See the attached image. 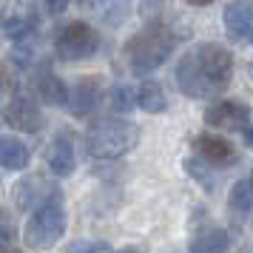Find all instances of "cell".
<instances>
[{
	"label": "cell",
	"mask_w": 253,
	"mask_h": 253,
	"mask_svg": "<svg viewBox=\"0 0 253 253\" xmlns=\"http://www.w3.org/2000/svg\"><path fill=\"white\" fill-rule=\"evenodd\" d=\"M230 77H233V54L219 43H202L188 48L176 66L179 91L194 100L222 94L230 85Z\"/></svg>",
	"instance_id": "1"
},
{
	"label": "cell",
	"mask_w": 253,
	"mask_h": 253,
	"mask_svg": "<svg viewBox=\"0 0 253 253\" xmlns=\"http://www.w3.org/2000/svg\"><path fill=\"white\" fill-rule=\"evenodd\" d=\"M176 40L179 37L173 35L165 23H148L142 32H137V35L131 37L126 46V57H128L131 71L134 74H151V71H157L173 54Z\"/></svg>",
	"instance_id": "2"
},
{
	"label": "cell",
	"mask_w": 253,
	"mask_h": 253,
	"mask_svg": "<svg viewBox=\"0 0 253 253\" xmlns=\"http://www.w3.org/2000/svg\"><path fill=\"white\" fill-rule=\"evenodd\" d=\"M63 233H66V208L60 194H54L32 211L23 228V245L32 251H48L63 239Z\"/></svg>",
	"instance_id": "3"
},
{
	"label": "cell",
	"mask_w": 253,
	"mask_h": 253,
	"mask_svg": "<svg viewBox=\"0 0 253 253\" xmlns=\"http://www.w3.org/2000/svg\"><path fill=\"white\" fill-rule=\"evenodd\" d=\"M139 131L126 120H100L85 134V151L94 160H120L137 145Z\"/></svg>",
	"instance_id": "4"
},
{
	"label": "cell",
	"mask_w": 253,
	"mask_h": 253,
	"mask_svg": "<svg viewBox=\"0 0 253 253\" xmlns=\"http://www.w3.org/2000/svg\"><path fill=\"white\" fill-rule=\"evenodd\" d=\"M97 48H100V32L83 20H71L54 35V51L66 63L91 57V54H97Z\"/></svg>",
	"instance_id": "5"
},
{
	"label": "cell",
	"mask_w": 253,
	"mask_h": 253,
	"mask_svg": "<svg viewBox=\"0 0 253 253\" xmlns=\"http://www.w3.org/2000/svg\"><path fill=\"white\" fill-rule=\"evenodd\" d=\"M3 120H6V126H12L14 131H23V134H37L43 128L40 105L29 94H14L9 105L3 108Z\"/></svg>",
	"instance_id": "6"
},
{
	"label": "cell",
	"mask_w": 253,
	"mask_h": 253,
	"mask_svg": "<svg viewBox=\"0 0 253 253\" xmlns=\"http://www.w3.org/2000/svg\"><path fill=\"white\" fill-rule=\"evenodd\" d=\"M248 123H251V108L233 100H219L205 111V126L219 131H245Z\"/></svg>",
	"instance_id": "7"
},
{
	"label": "cell",
	"mask_w": 253,
	"mask_h": 253,
	"mask_svg": "<svg viewBox=\"0 0 253 253\" xmlns=\"http://www.w3.org/2000/svg\"><path fill=\"white\" fill-rule=\"evenodd\" d=\"M46 162L48 171L54 176H69L77 168V154H74V142H71V134H63L60 131L57 137L51 139V145L46 151Z\"/></svg>",
	"instance_id": "8"
},
{
	"label": "cell",
	"mask_w": 253,
	"mask_h": 253,
	"mask_svg": "<svg viewBox=\"0 0 253 253\" xmlns=\"http://www.w3.org/2000/svg\"><path fill=\"white\" fill-rule=\"evenodd\" d=\"M225 29L239 40H251L253 43V0H233L225 6Z\"/></svg>",
	"instance_id": "9"
},
{
	"label": "cell",
	"mask_w": 253,
	"mask_h": 253,
	"mask_svg": "<svg viewBox=\"0 0 253 253\" xmlns=\"http://www.w3.org/2000/svg\"><path fill=\"white\" fill-rule=\"evenodd\" d=\"M194 148H196V154L205 162H211V165H230V162H236L233 145H230L225 137H216V134H199V137L194 139Z\"/></svg>",
	"instance_id": "10"
},
{
	"label": "cell",
	"mask_w": 253,
	"mask_h": 253,
	"mask_svg": "<svg viewBox=\"0 0 253 253\" xmlns=\"http://www.w3.org/2000/svg\"><path fill=\"white\" fill-rule=\"evenodd\" d=\"M100 94H103L100 80H97V77H85V80H80L69 91V108L77 117L88 114V111H94V105L100 103Z\"/></svg>",
	"instance_id": "11"
},
{
	"label": "cell",
	"mask_w": 253,
	"mask_h": 253,
	"mask_svg": "<svg viewBox=\"0 0 253 253\" xmlns=\"http://www.w3.org/2000/svg\"><path fill=\"white\" fill-rule=\"evenodd\" d=\"M32 160V151L23 139L17 137H0V165L9 171H23Z\"/></svg>",
	"instance_id": "12"
},
{
	"label": "cell",
	"mask_w": 253,
	"mask_h": 253,
	"mask_svg": "<svg viewBox=\"0 0 253 253\" xmlns=\"http://www.w3.org/2000/svg\"><path fill=\"white\" fill-rule=\"evenodd\" d=\"M37 97L46 105H69V85L54 71L37 74Z\"/></svg>",
	"instance_id": "13"
},
{
	"label": "cell",
	"mask_w": 253,
	"mask_h": 253,
	"mask_svg": "<svg viewBox=\"0 0 253 253\" xmlns=\"http://www.w3.org/2000/svg\"><path fill=\"white\" fill-rule=\"evenodd\" d=\"M46 188V182L40 179V176H26L23 182H17L14 185V202H17V208H37L40 202H46L48 196H54V194H40Z\"/></svg>",
	"instance_id": "14"
},
{
	"label": "cell",
	"mask_w": 253,
	"mask_h": 253,
	"mask_svg": "<svg viewBox=\"0 0 253 253\" xmlns=\"http://www.w3.org/2000/svg\"><path fill=\"white\" fill-rule=\"evenodd\" d=\"M83 6H91L94 14L111 26H120L131 12V0H83Z\"/></svg>",
	"instance_id": "15"
},
{
	"label": "cell",
	"mask_w": 253,
	"mask_h": 253,
	"mask_svg": "<svg viewBox=\"0 0 253 253\" xmlns=\"http://www.w3.org/2000/svg\"><path fill=\"white\" fill-rule=\"evenodd\" d=\"M137 105L142 108V111H148V114H160V111L168 108V97H165L160 83L145 80L137 88Z\"/></svg>",
	"instance_id": "16"
},
{
	"label": "cell",
	"mask_w": 253,
	"mask_h": 253,
	"mask_svg": "<svg viewBox=\"0 0 253 253\" xmlns=\"http://www.w3.org/2000/svg\"><path fill=\"white\" fill-rule=\"evenodd\" d=\"M230 248V233L222 228L205 230L202 236H196L191 245V253H228Z\"/></svg>",
	"instance_id": "17"
},
{
	"label": "cell",
	"mask_w": 253,
	"mask_h": 253,
	"mask_svg": "<svg viewBox=\"0 0 253 253\" xmlns=\"http://www.w3.org/2000/svg\"><path fill=\"white\" fill-rule=\"evenodd\" d=\"M230 208L233 211H239V213H251L253 211V179L251 176H245L239 182L230 188Z\"/></svg>",
	"instance_id": "18"
},
{
	"label": "cell",
	"mask_w": 253,
	"mask_h": 253,
	"mask_svg": "<svg viewBox=\"0 0 253 253\" xmlns=\"http://www.w3.org/2000/svg\"><path fill=\"white\" fill-rule=\"evenodd\" d=\"M108 105H111V111L117 114H128L134 105H137V88H131V85H114L111 91H108Z\"/></svg>",
	"instance_id": "19"
},
{
	"label": "cell",
	"mask_w": 253,
	"mask_h": 253,
	"mask_svg": "<svg viewBox=\"0 0 253 253\" xmlns=\"http://www.w3.org/2000/svg\"><path fill=\"white\" fill-rule=\"evenodd\" d=\"M3 32H6L9 40L20 43L23 37H29L32 32H35V20H32V17H9L6 26H3Z\"/></svg>",
	"instance_id": "20"
},
{
	"label": "cell",
	"mask_w": 253,
	"mask_h": 253,
	"mask_svg": "<svg viewBox=\"0 0 253 253\" xmlns=\"http://www.w3.org/2000/svg\"><path fill=\"white\" fill-rule=\"evenodd\" d=\"M14 236H17V230H14V222L12 216L0 208V251H6V248H12Z\"/></svg>",
	"instance_id": "21"
},
{
	"label": "cell",
	"mask_w": 253,
	"mask_h": 253,
	"mask_svg": "<svg viewBox=\"0 0 253 253\" xmlns=\"http://www.w3.org/2000/svg\"><path fill=\"white\" fill-rule=\"evenodd\" d=\"M69 253H111V248L105 245V242H77V245H71Z\"/></svg>",
	"instance_id": "22"
},
{
	"label": "cell",
	"mask_w": 253,
	"mask_h": 253,
	"mask_svg": "<svg viewBox=\"0 0 253 253\" xmlns=\"http://www.w3.org/2000/svg\"><path fill=\"white\" fill-rule=\"evenodd\" d=\"M69 6H71V0H46V12L51 14V17H60Z\"/></svg>",
	"instance_id": "23"
},
{
	"label": "cell",
	"mask_w": 253,
	"mask_h": 253,
	"mask_svg": "<svg viewBox=\"0 0 253 253\" xmlns=\"http://www.w3.org/2000/svg\"><path fill=\"white\" fill-rule=\"evenodd\" d=\"M245 142H248V148H253V117H251V123L245 126Z\"/></svg>",
	"instance_id": "24"
},
{
	"label": "cell",
	"mask_w": 253,
	"mask_h": 253,
	"mask_svg": "<svg viewBox=\"0 0 253 253\" xmlns=\"http://www.w3.org/2000/svg\"><path fill=\"white\" fill-rule=\"evenodd\" d=\"M191 6H208V3H213V0H188Z\"/></svg>",
	"instance_id": "25"
},
{
	"label": "cell",
	"mask_w": 253,
	"mask_h": 253,
	"mask_svg": "<svg viewBox=\"0 0 253 253\" xmlns=\"http://www.w3.org/2000/svg\"><path fill=\"white\" fill-rule=\"evenodd\" d=\"M117 253H142V251H134V248H126V251H117Z\"/></svg>",
	"instance_id": "26"
},
{
	"label": "cell",
	"mask_w": 253,
	"mask_h": 253,
	"mask_svg": "<svg viewBox=\"0 0 253 253\" xmlns=\"http://www.w3.org/2000/svg\"><path fill=\"white\" fill-rule=\"evenodd\" d=\"M0 253H20V251H12V248H6V251H0Z\"/></svg>",
	"instance_id": "27"
},
{
	"label": "cell",
	"mask_w": 253,
	"mask_h": 253,
	"mask_svg": "<svg viewBox=\"0 0 253 253\" xmlns=\"http://www.w3.org/2000/svg\"><path fill=\"white\" fill-rule=\"evenodd\" d=\"M251 179H253V173H251Z\"/></svg>",
	"instance_id": "28"
}]
</instances>
